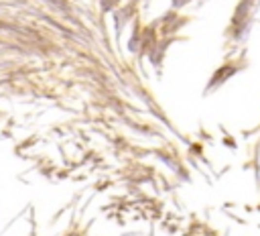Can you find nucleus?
Returning <instances> with one entry per match:
<instances>
[]
</instances>
